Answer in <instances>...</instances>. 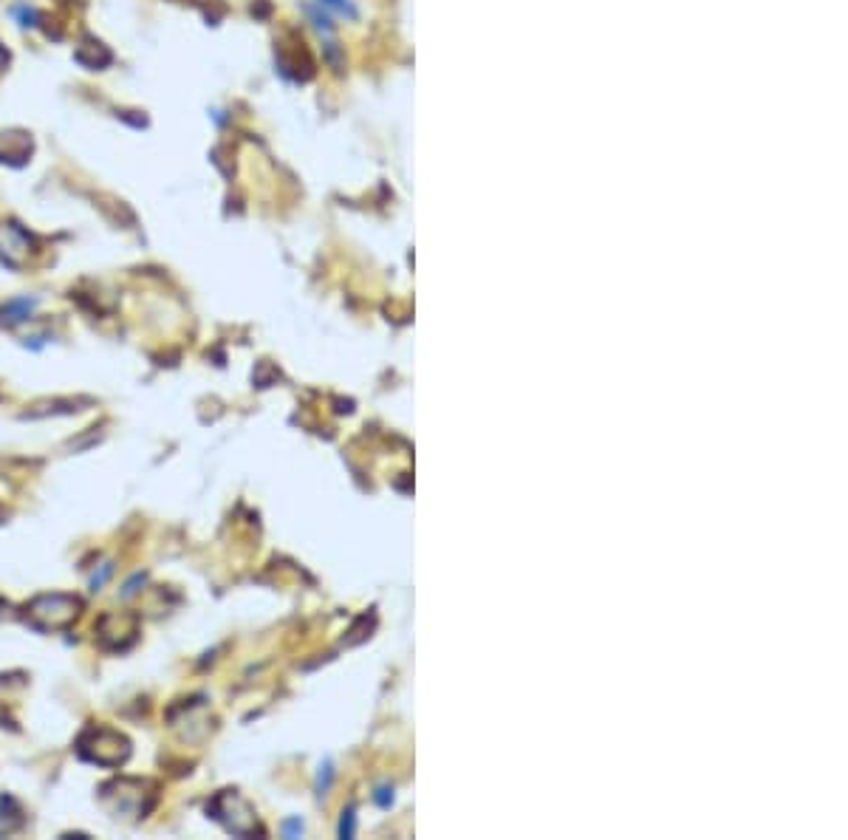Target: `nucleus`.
I'll use <instances>...</instances> for the list:
<instances>
[{
    "label": "nucleus",
    "mask_w": 848,
    "mask_h": 840,
    "mask_svg": "<svg viewBox=\"0 0 848 840\" xmlns=\"http://www.w3.org/2000/svg\"><path fill=\"white\" fill-rule=\"evenodd\" d=\"M80 609H83V603H80L77 597L43 595L29 603L27 617L34 629L57 631V629H69L71 622L80 617Z\"/></svg>",
    "instance_id": "f03ea898"
},
{
    "label": "nucleus",
    "mask_w": 848,
    "mask_h": 840,
    "mask_svg": "<svg viewBox=\"0 0 848 840\" xmlns=\"http://www.w3.org/2000/svg\"><path fill=\"white\" fill-rule=\"evenodd\" d=\"M77 753L85 762L103 764V767H119V764L128 762L130 742L122 733L108 731V727H88L80 736Z\"/></svg>",
    "instance_id": "f257e3e1"
}]
</instances>
